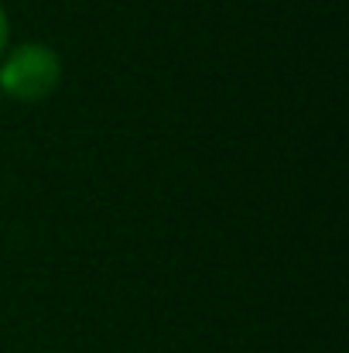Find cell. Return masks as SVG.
<instances>
[{
	"label": "cell",
	"mask_w": 349,
	"mask_h": 353,
	"mask_svg": "<svg viewBox=\"0 0 349 353\" xmlns=\"http://www.w3.org/2000/svg\"><path fill=\"white\" fill-rule=\"evenodd\" d=\"M62 79L59 55L45 45H21L0 69V86L14 100H41Z\"/></svg>",
	"instance_id": "6da1fadb"
},
{
	"label": "cell",
	"mask_w": 349,
	"mask_h": 353,
	"mask_svg": "<svg viewBox=\"0 0 349 353\" xmlns=\"http://www.w3.org/2000/svg\"><path fill=\"white\" fill-rule=\"evenodd\" d=\"M3 41H7V17H3V10H0V52H3Z\"/></svg>",
	"instance_id": "7a4b0ae2"
}]
</instances>
